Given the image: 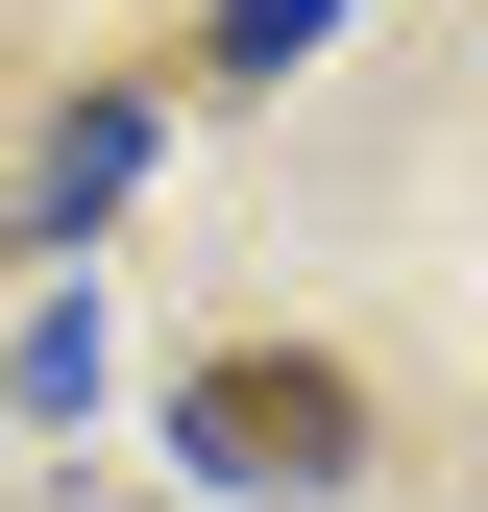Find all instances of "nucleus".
I'll list each match as a JSON object with an SVG mask.
<instances>
[{"label":"nucleus","instance_id":"obj_2","mask_svg":"<svg viewBox=\"0 0 488 512\" xmlns=\"http://www.w3.org/2000/svg\"><path fill=\"white\" fill-rule=\"evenodd\" d=\"M122 171H147V98H74V122H49V171H25V220H49V244H74V220L122 196Z\"/></svg>","mask_w":488,"mask_h":512},{"label":"nucleus","instance_id":"obj_1","mask_svg":"<svg viewBox=\"0 0 488 512\" xmlns=\"http://www.w3.org/2000/svg\"><path fill=\"white\" fill-rule=\"evenodd\" d=\"M171 464H196V488H269V512H293V488H342V464H366V391H342L318 342H220L196 391H171Z\"/></svg>","mask_w":488,"mask_h":512},{"label":"nucleus","instance_id":"obj_3","mask_svg":"<svg viewBox=\"0 0 488 512\" xmlns=\"http://www.w3.org/2000/svg\"><path fill=\"white\" fill-rule=\"evenodd\" d=\"M318 25H342V0H220V74H293Z\"/></svg>","mask_w":488,"mask_h":512}]
</instances>
